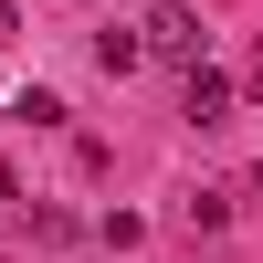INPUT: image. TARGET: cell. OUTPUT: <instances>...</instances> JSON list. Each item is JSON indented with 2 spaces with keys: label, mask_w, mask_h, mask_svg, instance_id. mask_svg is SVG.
Returning a JSON list of instances; mask_svg holds the SVG:
<instances>
[{
  "label": "cell",
  "mask_w": 263,
  "mask_h": 263,
  "mask_svg": "<svg viewBox=\"0 0 263 263\" xmlns=\"http://www.w3.org/2000/svg\"><path fill=\"white\" fill-rule=\"evenodd\" d=\"M137 32H147V53H158V63H200V53H211V32H200V11H190V0H158Z\"/></svg>",
  "instance_id": "cell-1"
},
{
  "label": "cell",
  "mask_w": 263,
  "mask_h": 263,
  "mask_svg": "<svg viewBox=\"0 0 263 263\" xmlns=\"http://www.w3.org/2000/svg\"><path fill=\"white\" fill-rule=\"evenodd\" d=\"M179 116H190V126H221V116H232V74L190 63V84H179Z\"/></svg>",
  "instance_id": "cell-2"
},
{
  "label": "cell",
  "mask_w": 263,
  "mask_h": 263,
  "mask_svg": "<svg viewBox=\"0 0 263 263\" xmlns=\"http://www.w3.org/2000/svg\"><path fill=\"white\" fill-rule=\"evenodd\" d=\"M95 63H105V74H137V63H147V32H126V21L95 32Z\"/></svg>",
  "instance_id": "cell-3"
},
{
  "label": "cell",
  "mask_w": 263,
  "mask_h": 263,
  "mask_svg": "<svg viewBox=\"0 0 263 263\" xmlns=\"http://www.w3.org/2000/svg\"><path fill=\"white\" fill-rule=\"evenodd\" d=\"M11 116H21V126H63V95H53V84H21Z\"/></svg>",
  "instance_id": "cell-4"
},
{
  "label": "cell",
  "mask_w": 263,
  "mask_h": 263,
  "mask_svg": "<svg viewBox=\"0 0 263 263\" xmlns=\"http://www.w3.org/2000/svg\"><path fill=\"white\" fill-rule=\"evenodd\" d=\"M253 95H263V53H253Z\"/></svg>",
  "instance_id": "cell-5"
},
{
  "label": "cell",
  "mask_w": 263,
  "mask_h": 263,
  "mask_svg": "<svg viewBox=\"0 0 263 263\" xmlns=\"http://www.w3.org/2000/svg\"><path fill=\"white\" fill-rule=\"evenodd\" d=\"M0 200H21V190H11V179H0Z\"/></svg>",
  "instance_id": "cell-6"
}]
</instances>
